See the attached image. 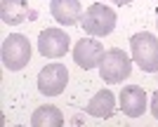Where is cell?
I'll return each mask as SVG.
<instances>
[{
    "label": "cell",
    "instance_id": "obj_10",
    "mask_svg": "<svg viewBox=\"0 0 158 127\" xmlns=\"http://www.w3.org/2000/svg\"><path fill=\"white\" fill-rule=\"evenodd\" d=\"M28 2L26 0H2L0 2V17L7 26H19L28 19Z\"/></svg>",
    "mask_w": 158,
    "mask_h": 127
},
{
    "label": "cell",
    "instance_id": "obj_5",
    "mask_svg": "<svg viewBox=\"0 0 158 127\" xmlns=\"http://www.w3.org/2000/svg\"><path fill=\"white\" fill-rule=\"evenodd\" d=\"M69 82V71L64 64H47L38 73V89L45 97H57L66 89Z\"/></svg>",
    "mask_w": 158,
    "mask_h": 127
},
{
    "label": "cell",
    "instance_id": "obj_2",
    "mask_svg": "<svg viewBox=\"0 0 158 127\" xmlns=\"http://www.w3.org/2000/svg\"><path fill=\"white\" fill-rule=\"evenodd\" d=\"M116 21H118V17H116V12L111 7H106L104 2H94L85 10L80 28L85 33L94 35V38H102V35H109L116 28Z\"/></svg>",
    "mask_w": 158,
    "mask_h": 127
},
{
    "label": "cell",
    "instance_id": "obj_7",
    "mask_svg": "<svg viewBox=\"0 0 158 127\" xmlns=\"http://www.w3.org/2000/svg\"><path fill=\"white\" fill-rule=\"evenodd\" d=\"M102 57H104V47H102V42L94 40V38H83V40L76 42V47H73V61L78 64L80 68H85V71H90V68L102 64Z\"/></svg>",
    "mask_w": 158,
    "mask_h": 127
},
{
    "label": "cell",
    "instance_id": "obj_15",
    "mask_svg": "<svg viewBox=\"0 0 158 127\" xmlns=\"http://www.w3.org/2000/svg\"><path fill=\"white\" fill-rule=\"evenodd\" d=\"M14 127H24V125H14Z\"/></svg>",
    "mask_w": 158,
    "mask_h": 127
},
{
    "label": "cell",
    "instance_id": "obj_12",
    "mask_svg": "<svg viewBox=\"0 0 158 127\" xmlns=\"http://www.w3.org/2000/svg\"><path fill=\"white\" fill-rule=\"evenodd\" d=\"M31 127H64V115L57 106H38L31 115Z\"/></svg>",
    "mask_w": 158,
    "mask_h": 127
},
{
    "label": "cell",
    "instance_id": "obj_13",
    "mask_svg": "<svg viewBox=\"0 0 158 127\" xmlns=\"http://www.w3.org/2000/svg\"><path fill=\"white\" fill-rule=\"evenodd\" d=\"M151 113H153V118L158 120V89L153 92V97H151Z\"/></svg>",
    "mask_w": 158,
    "mask_h": 127
},
{
    "label": "cell",
    "instance_id": "obj_14",
    "mask_svg": "<svg viewBox=\"0 0 158 127\" xmlns=\"http://www.w3.org/2000/svg\"><path fill=\"white\" fill-rule=\"evenodd\" d=\"M113 5H127V2H132V0H111Z\"/></svg>",
    "mask_w": 158,
    "mask_h": 127
},
{
    "label": "cell",
    "instance_id": "obj_4",
    "mask_svg": "<svg viewBox=\"0 0 158 127\" xmlns=\"http://www.w3.org/2000/svg\"><path fill=\"white\" fill-rule=\"evenodd\" d=\"M130 71H132V61L123 50L111 47L104 52L102 64H99V75L104 82H123L130 75Z\"/></svg>",
    "mask_w": 158,
    "mask_h": 127
},
{
    "label": "cell",
    "instance_id": "obj_11",
    "mask_svg": "<svg viewBox=\"0 0 158 127\" xmlns=\"http://www.w3.org/2000/svg\"><path fill=\"white\" fill-rule=\"evenodd\" d=\"M113 108H116V97H113V92L111 89H99L92 99L87 101L85 111L90 115H94V118H109V115L113 113Z\"/></svg>",
    "mask_w": 158,
    "mask_h": 127
},
{
    "label": "cell",
    "instance_id": "obj_6",
    "mask_svg": "<svg viewBox=\"0 0 158 127\" xmlns=\"http://www.w3.org/2000/svg\"><path fill=\"white\" fill-rule=\"evenodd\" d=\"M69 33L61 28H45L38 35V50L47 59H59L69 52Z\"/></svg>",
    "mask_w": 158,
    "mask_h": 127
},
{
    "label": "cell",
    "instance_id": "obj_8",
    "mask_svg": "<svg viewBox=\"0 0 158 127\" xmlns=\"http://www.w3.org/2000/svg\"><path fill=\"white\" fill-rule=\"evenodd\" d=\"M50 12L61 26H76L83 21V5L80 0H50Z\"/></svg>",
    "mask_w": 158,
    "mask_h": 127
},
{
    "label": "cell",
    "instance_id": "obj_9",
    "mask_svg": "<svg viewBox=\"0 0 158 127\" xmlns=\"http://www.w3.org/2000/svg\"><path fill=\"white\" fill-rule=\"evenodd\" d=\"M120 108L127 118H139L146 111V92L139 85H125L120 89Z\"/></svg>",
    "mask_w": 158,
    "mask_h": 127
},
{
    "label": "cell",
    "instance_id": "obj_16",
    "mask_svg": "<svg viewBox=\"0 0 158 127\" xmlns=\"http://www.w3.org/2000/svg\"><path fill=\"white\" fill-rule=\"evenodd\" d=\"M156 24H158V19H156Z\"/></svg>",
    "mask_w": 158,
    "mask_h": 127
},
{
    "label": "cell",
    "instance_id": "obj_3",
    "mask_svg": "<svg viewBox=\"0 0 158 127\" xmlns=\"http://www.w3.org/2000/svg\"><path fill=\"white\" fill-rule=\"evenodd\" d=\"M0 57H2V66L7 71H21L31 61V42H28V38L21 33H10L2 40Z\"/></svg>",
    "mask_w": 158,
    "mask_h": 127
},
{
    "label": "cell",
    "instance_id": "obj_1",
    "mask_svg": "<svg viewBox=\"0 0 158 127\" xmlns=\"http://www.w3.org/2000/svg\"><path fill=\"white\" fill-rule=\"evenodd\" d=\"M130 50H132V61L146 73L158 71V38L149 31L135 33L130 38Z\"/></svg>",
    "mask_w": 158,
    "mask_h": 127
}]
</instances>
